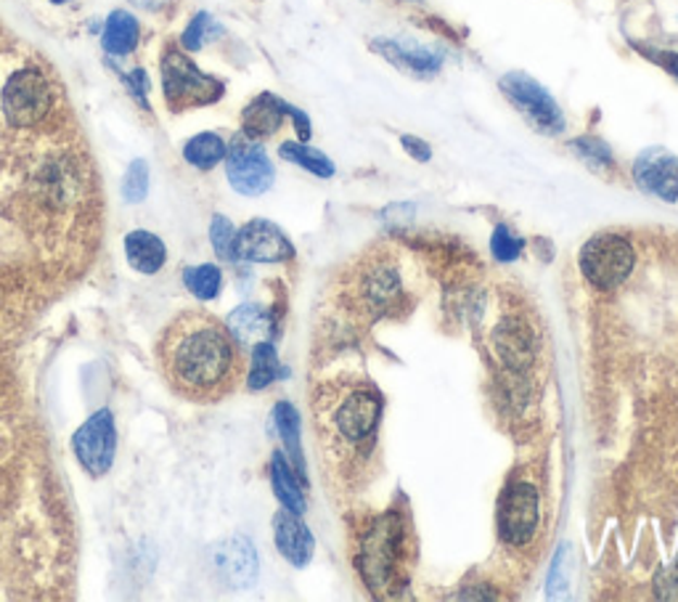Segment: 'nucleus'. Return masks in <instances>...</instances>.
<instances>
[{"label": "nucleus", "instance_id": "nucleus-1", "mask_svg": "<svg viewBox=\"0 0 678 602\" xmlns=\"http://www.w3.org/2000/svg\"><path fill=\"white\" fill-rule=\"evenodd\" d=\"M382 393L366 377L342 374L314 396V420L323 473L340 491H356L369 478L380 446Z\"/></svg>", "mask_w": 678, "mask_h": 602}, {"label": "nucleus", "instance_id": "nucleus-2", "mask_svg": "<svg viewBox=\"0 0 678 602\" xmlns=\"http://www.w3.org/2000/svg\"><path fill=\"white\" fill-rule=\"evenodd\" d=\"M157 356L167 385L196 404L231 396L244 377L239 340L207 313H181L167 324Z\"/></svg>", "mask_w": 678, "mask_h": 602}, {"label": "nucleus", "instance_id": "nucleus-3", "mask_svg": "<svg viewBox=\"0 0 678 602\" xmlns=\"http://www.w3.org/2000/svg\"><path fill=\"white\" fill-rule=\"evenodd\" d=\"M411 558V526L400 512H380L358 526L353 563L369 592L376 598H393L406 587Z\"/></svg>", "mask_w": 678, "mask_h": 602}, {"label": "nucleus", "instance_id": "nucleus-4", "mask_svg": "<svg viewBox=\"0 0 678 602\" xmlns=\"http://www.w3.org/2000/svg\"><path fill=\"white\" fill-rule=\"evenodd\" d=\"M498 539L509 552H533L541 539V491L533 481L514 478L498 497Z\"/></svg>", "mask_w": 678, "mask_h": 602}, {"label": "nucleus", "instance_id": "nucleus-5", "mask_svg": "<svg viewBox=\"0 0 678 602\" xmlns=\"http://www.w3.org/2000/svg\"><path fill=\"white\" fill-rule=\"evenodd\" d=\"M159 69L167 110L186 112L196 110V106L218 104L223 99V82L213 75H204L181 49H167L162 53Z\"/></svg>", "mask_w": 678, "mask_h": 602}, {"label": "nucleus", "instance_id": "nucleus-6", "mask_svg": "<svg viewBox=\"0 0 678 602\" xmlns=\"http://www.w3.org/2000/svg\"><path fill=\"white\" fill-rule=\"evenodd\" d=\"M501 93L512 101L514 110L530 123L533 130L543 136L565 133V112L557 104V99L538 80L527 73H507L498 80Z\"/></svg>", "mask_w": 678, "mask_h": 602}, {"label": "nucleus", "instance_id": "nucleus-7", "mask_svg": "<svg viewBox=\"0 0 678 602\" xmlns=\"http://www.w3.org/2000/svg\"><path fill=\"white\" fill-rule=\"evenodd\" d=\"M636 255L621 234H597L580 249V271L597 290L610 292L631 277Z\"/></svg>", "mask_w": 678, "mask_h": 602}, {"label": "nucleus", "instance_id": "nucleus-8", "mask_svg": "<svg viewBox=\"0 0 678 602\" xmlns=\"http://www.w3.org/2000/svg\"><path fill=\"white\" fill-rule=\"evenodd\" d=\"M53 97L51 86L38 69H20L5 80L3 93H0V106H3L5 120L16 128H33L43 123L51 112Z\"/></svg>", "mask_w": 678, "mask_h": 602}, {"label": "nucleus", "instance_id": "nucleus-9", "mask_svg": "<svg viewBox=\"0 0 678 602\" xmlns=\"http://www.w3.org/2000/svg\"><path fill=\"white\" fill-rule=\"evenodd\" d=\"M226 176L231 187L244 196H260L273 187L276 170L271 157L257 139L239 133L228 144L226 152Z\"/></svg>", "mask_w": 678, "mask_h": 602}, {"label": "nucleus", "instance_id": "nucleus-10", "mask_svg": "<svg viewBox=\"0 0 678 602\" xmlns=\"http://www.w3.org/2000/svg\"><path fill=\"white\" fill-rule=\"evenodd\" d=\"M72 449H75L77 462L82 464L88 475L101 478V475L110 473L114 454H117V431H114L112 411H95L91 420H86V425L77 427Z\"/></svg>", "mask_w": 678, "mask_h": 602}, {"label": "nucleus", "instance_id": "nucleus-11", "mask_svg": "<svg viewBox=\"0 0 678 602\" xmlns=\"http://www.w3.org/2000/svg\"><path fill=\"white\" fill-rule=\"evenodd\" d=\"M292 255L294 247L284 231L266 218L250 220L236 236V258L250 264H284Z\"/></svg>", "mask_w": 678, "mask_h": 602}, {"label": "nucleus", "instance_id": "nucleus-12", "mask_svg": "<svg viewBox=\"0 0 678 602\" xmlns=\"http://www.w3.org/2000/svg\"><path fill=\"white\" fill-rule=\"evenodd\" d=\"M634 181L641 192L655 194L663 202L678 200V157L663 146H650L636 157Z\"/></svg>", "mask_w": 678, "mask_h": 602}, {"label": "nucleus", "instance_id": "nucleus-13", "mask_svg": "<svg viewBox=\"0 0 678 602\" xmlns=\"http://www.w3.org/2000/svg\"><path fill=\"white\" fill-rule=\"evenodd\" d=\"M369 49L380 53L382 59H387L393 67H398L400 73L419 77V80H432L443 69V56L440 53L424 49V46L406 43V40H393V38H376L371 40Z\"/></svg>", "mask_w": 678, "mask_h": 602}, {"label": "nucleus", "instance_id": "nucleus-14", "mask_svg": "<svg viewBox=\"0 0 678 602\" xmlns=\"http://www.w3.org/2000/svg\"><path fill=\"white\" fill-rule=\"evenodd\" d=\"M273 539H276V547H279L281 558H284L286 563H292L294 568H305V565L314 560V547H316L314 534H310L308 526L299 521L297 512L286 510V507L281 512H276Z\"/></svg>", "mask_w": 678, "mask_h": 602}, {"label": "nucleus", "instance_id": "nucleus-15", "mask_svg": "<svg viewBox=\"0 0 678 602\" xmlns=\"http://www.w3.org/2000/svg\"><path fill=\"white\" fill-rule=\"evenodd\" d=\"M215 563H218L220 576H223L231 587L247 589L255 584L257 554L247 536H233L226 545H220L218 552H215Z\"/></svg>", "mask_w": 678, "mask_h": 602}, {"label": "nucleus", "instance_id": "nucleus-16", "mask_svg": "<svg viewBox=\"0 0 678 602\" xmlns=\"http://www.w3.org/2000/svg\"><path fill=\"white\" fill-rule=\"evenodd\" d=\"M286 117V101L273 97V93H260L257 99H252L242 112V133L252 136V139L263 141L271 139L273 133H279V128L284 125Z\"/></svg>", "mask_w": 678, "mask_h": 602}, {"label": "nucleus", "instance_id": "nucleus-17", "mask_svg": "<svg viewBox=\"0 0 678 602\" xmlns=\"http://www.w3.org/2000/svg\"><path fill=\"white\" fill-rule=\"evenodd\" d=\"M228 330L231 335L244 345H257L266 343L273 335V319L271 313L263 306H255V303H244L236 311L228 316Z\"/></svg>", "mask_w": 678, "mask_h": 602}, {"label": "nucleus", "instance_id": "nucleus-18", "mask_svg": "<svg viewBox=\"0 0 678 602\" xmlns=\"http://www.w3.org/2000/svg\"><path fill=\"white\" fill-rule=\"evenodd\" d=\"M141 43V25L130 11H112L104 22V35H101V46L112 56H130Z\"/></svg>", "mask_w": 678, "mask_h": 602}, {"label": "nucleus", "instance_id": "nucleus-19", "mask_svg": "<svg viewBox=\"0 0 678 602\" xmlns=\"http://www.w3.org/2000/svg\"><path fill=\"white\" fill-rule=\"evenodd\" d=\"M125 258L133 266V271L152 277V273H157L167 260L165 242H162L159 236L149 234V231H130V234L125 236Z\"/></svg>", "mask_w": 678, "mask_h": 602}, {"label": "nucleus", "instance_id": "nucleus-20", "mask_svg": "<svg viewBox=\"0 0 678 602\" xmlns=\"http://www.w3.org/2000/svg\"><path fill=\"white\" fill-rule=\"evenodd\" d=\"M496 345L501 361L512 369H522L533 361V335L517 319H503L496 326Z\"/></svg>", "mask_w": 678, "mask_h": 602}, {"label": "nucleus", "instance_id": "nucleus-21", "mask_svg": "<svg viewBox=\"0 0 678 602\" xmlns=\"http://www.w3.org/2000/svg\"><path fill=\"white\" fill-rule=\"evenodd\" d=\"M271 483H273V494L286 510L297 512L303 515L305 512V497H303V481L292 473V467L286 464V459L281 451H276L271 459Z\"/></svg>", "mask_w": 678, "mask_h": 602}, {"label": "nucleus", "instance_id": "nucleus-22", "mask_svg": "<svg viewBox=\"0 0 678 602\" xmlns=\"http://www.w3.org/2000/svg\"><path fill=\"white\" fill-rule=\"evenodd\" d=\"M273 422L276 431H279L281 440L286 446V454H290L294 470H297V478L305 486V459H303V444H299V414L292 404L281 401L273 407Z\"/></svg>", "mask_w": 678, "mask_h": 602}, {"label": "nucleus", "instance_id": "nucleus-23", "mask_svg": "<svg viewBox=\"0 0 678 602\" xmlns=\"http://www.w3.org/2000/svg\"><path fill=\"white\" fill-rule=\"evenodd\" d=\"M228 144L218 133H196L183 144V159L196 170H213L226 159Z\"/></svg>", "mask_w": 678, "mask_h": 602}, {"label": "nucleus", "instance_id": "nucleus-24", "mask_svg": "<svg viewBox=\"0 0 678 602\" xmlns=\"http://www.w3.org/2000/svg\"><path fill=\"white\" fill-rule=\"evenodd\" d=\"M281 374H284V367L279 363V356H276L271 340L252 345V369L247 377L250 390H263V387L271 385L273 380H279Z\"/></svg>", "mask_w": 678, "mask_h": 602}, {"label": "nucleus", "instance_id": "nucleus-25", "mask_svg": "<svg viewBox=\"0 0 678 602\" xmlns=\"http://www.w3.org/2000/svg\"><path fill=\"white\" fill-rule=\"evenodd\" d=\"M279 154H281V159H286V163H292V165H299V168L314 172V176L318 178L334 176L332 159L308 144H299V141H284V144L279 146Z\"/></svg>", "mask_w": 678, "mask_h": 602}, {"label": "nucleus", "instance_id": "nucleus-26", "mask_svg": "<svg viewBox=\"0 0 678 602\" xmlns=\"http://www.w3.org/2000/svg\"><path fill=\"white\" fill-rule=\"evenodd\" d=\"M183 284L194 292L200 300H215L220 287H223V273L218 266H196L186 268Z\"/></svg>", "mask_w": 678, "mask_h": 602}, {"label": "nucleus", "instance_id": "nucleus-27", "mask_svg": "<svg viewBox=\"0 0 678 602\" xmlns=\"http://www.w3.org/2000/svg\"><path fill=\"white\" fill-rule=\"evenodd\" d=\"M215 35H223V27L207 14V11H200L194 20L189 22L181 35V49L183 51H202L207 46V40H213Z\"/></svg>", "mask_w": 678, "mask_h": 602}, {"label": "nucleus", "instance_id": "nucleus-28", "mask_svg": "<svg viewBox=\"0 0 678 602\" xmlns=\"http://www.w3.org/2000/svg\"><path fill=\"white\" fill-rule=\"evenodd\" d=\"M570 149L578 154L580 159L588 165L591 170H612L615 168V157H612V149L604 144L602 139H591V136H584V139L570 141Z\"/></svg>", "mask_w": 678, "mask_h": 602}, {"label": "nucleus", "instance_id": "nucleus-29", "mask_svg": "<svg viewBox=\"0 0 678 602\" xmlns=\"http://www.w3.org/2000/svg\"><path fill=\"white\" fill-rule=\"evenodd\" d=\"M236 236L239 231L226 216H215L209 223V240H213L215 253L220 260H236Z\"/></svg>", "mask_w": 678, "mask_h": 602}, {"label": "nucleus", "instance_id": "nucleus-30", "mask_svg": "<svg viewBox=\"0 0 678 602\" xmlns=\"http://www.w3.org/2000/svg\"><path fill=\"white\" fill-rule=\"evenodd\" d=\"M149 194V165L143 159H133L128 165V172H125V181H123V196L128 202H138L146 200Z\"/></svg>", "mask_w": 678, "mask_h": 602}, {"label": "nucleus", "instance_id": "nucleus-31", "mask_svg": "<svg viewBox=\"0 0 678 602\" xmlns=\"http://www.w3.org/2000/svg\"><path fill=\"white\" fill-rule=\"evenodd\" d=\"M490 249H494L496 260H501V264H512V260L520 258L522 240L514 236V231L509 229V226H496L494 240H490Z\"/></svg>", "mask_w": 678, "mask_h": 602}, {"label": "nucleus", "instance_id": "nucleus-32", "mask_svg": "<svg viewBox=\"0 0 678 602\" xmlns=\"http://www.w3.org/2000/svg\"><path fill=\"white\" fill-rule=\"evenodd\" d=\"M636 51L641 53V56H647L650 62H655L660 69H665L668 75H674L678 80V51H660V49H650V46H639L634 43Z\"/></svg>", "mask_w": 678, "mask_h": 602}, {"label": "nucleus", "instance_id": "nucleus-33", "mask_svg": "<svg viewBox=\"0 0 678 602\" xmlns=\"http://www.w3.org/2000/svg\"><path fill=\"white\" fill-rule=\"evenodd\" d=\"M125 86H128V91L133 93V97L138 99V104L143 106V110H146V91H149V75H146V69H141V67H136L133 73L130 75H125Z\"/></svg>", "mask_w": 678, "mask_h": 602}, {"label": "nucleus", "instance_id": "nucleus-34", "mask_svg": "<svg viewBox=\"0 0 678 602\" xmlns=\"http://www.w3.org/2000/svg\"><path fill=\"white\" fill-rule=\"evenodd\" d=\"M655 587H657L660 598H678V563L670 565V568L660 571Z\"/></svg>", "mask_w": 678, "mask_h": 602}, {"label": "nucleus", "instance_id": "nucleus-35", "mask_svg": "<svg viewBox=\"0 0 678 602\" xmlns=\"http://www.w3.org/2000/svg\"><path fill=\"white\" fill-rule=\"evenodd\" d=\"M400 144H404V149L408 154H411L417 163H430L432 159V149L427 141H422L419 136H400Z\"/></svg>", "mask_w": 678, "mask_h": 602}, {"label": "nucleus", "instance_id": "nucleus-36", "mask_svg": "<svg viewBox=\"0 0 678 602\" xmlns=\"http://www.w3.org/2000/svg\"><path fill=\"white\" fill-rule=\"evenodd\" d=\"M286 117H292V125L294 130H297L299 141H310V136H314V128H310V117L305 115L303 110H297V106L286 104Z\"/></svg>", "mask_w": 678, "mask_h": 602}, {"label": "nucleus", "instance_id": "nucleus-37", "mask_svg": "<svg viewBox=\"0 0 678 602\" xmlns=\"http://www.w3.org/2000/svg\"><path fill=\"white\" fill-rule=\"evenodd\" d=\"M130 3H133L136 9H143V11H152V14H159V11H165L167 5H170V0H130Z\"/></svg>", "mask_w": 678, "mask_h": 602}, {"label": "nucleus", "instance_id": "nucleus-38", "mask_svg": "<svg viewBox=\"0 0 678 602\" xmlns=\"http://www.w3.org/2000/svg\"><path fill=\"white\" fill-rule=\"evenodd\" d=\"M51 3H67V0H51Z\"/></svg>", "mask_w": 678, "mask_h": 602}]
</instances>
